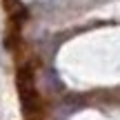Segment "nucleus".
Here are the masks:
<instances>
[{"label": "nucleus", "mask_w": 120, "mask_h": 120, "mask_svg": "<svg viewBox=\"0 0 120 120\" xmlns=\"http://www.w3.org/2000/svg\"><path fill=\"white\" fill-rule=\"evenodd\" d=\"M16 85H18V96H20L22 109H25L27 116H31V111L38 105V98H36V82H34V73H31L29 67H22L16 76Z\"/></svg>", "instance_id": "nucleus-1"}, {"label": "nucleus", "mask_w": 120, "mask_h": 120, "mask_svg": "<svg viewBox=\"0 0 120 120\" xmlns=\"http://www.w3.org/2000/svg\"><path fill=\"white\" fill-rule=\"evenodd\" d=\"M18 7H20V0H4V9H7L9 13H13Z\"/></svg>", "instance_id": "nucleus-2"}]
</instances>
